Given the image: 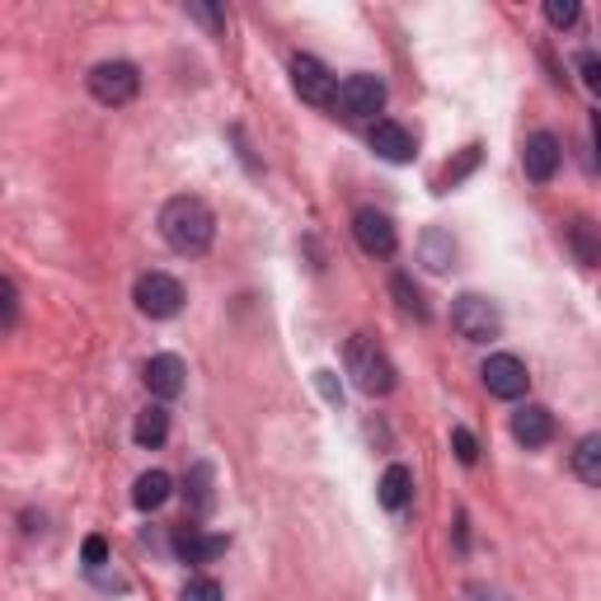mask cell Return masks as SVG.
<instances>
[{"mask_svg": "<svg viewBox=\"0 0 601 601\" xmlns=\"http://www.w3.org/2000/svg\"><path fill=\"white\" fill-rule=\"evenodd\" d=\"M141 90V71L132 61H99L90 71V95L99 104H109V109H122V104H132Z\"/></svg>", "mask_w": 601, "mask_h": 601, "instance_id": "5b68a950", "label": "cell"}, {"mask_svg": "<svg viewBox=\"0 0 601 601\" xmlns=\"http://www.w3.org/2000/svg\"><path fill=\"white\" fill-rule=\"evenodd\" d=\"M451 451H456L461 465H475V461H480V442H475V433H470V427H451Z\"/></svg>", "mask_w": 601, "mask_h": 601, "instance_id": "d4e9b609", "label": "cell"}, {"mask_svg": "<svg viewBox=\"0 0 601 601\" xmlns=\"http://www.w3.org/2000/svg\"><path fill=\"white\" fill-rule=\"evenodd\" d=\"M188 493H193V508H198V512L211 508V465L207 461H198L188 470Z\"/></svg>", "mask_w": 601, "mask_h": 601, "instance_id": "7402d4cb", "label": "cell"}, {"mask_svg": "<svg viewBox=\"0 0 601 601\" xmlns=\"http://www.w3.org/2000/svg\"><path fill=\"white\" fill-rule=\"evenodd\" d=\"M578 14H583V6H578V0H545V19H550L554 29H573Z\"/></svg>", "mask_w": 601, "mask_h": 601, "instance_id": "cb8c5ba5", "label": "cell"}, {"mask_svg": "<svg viewBox=\"0 0 601 601\" xmlns=\"http://www.w3.org/2000/svg\"><path fill=\"white\" fill-rule=\"evenodd\" d=\"M391 292L400 296V311H404V315H410V319H418V325H423V319H427V300H423V292H418V287L410 283V277H404V273H400V277H395V283H391Z\"/></svg>", "mask_w": 601, "mask_h": 601, "instance_id": "ffe728a7", "label": "cell"}, {"mask_svg": "<svg viewBox=\"0 0 601 601\" xmlns=\"http://www.w3.org/2000/svg\"><path fill=\"white\" fill-rule=\"evenodd\" d=\"M592 146H597V165H601V114H592Z\"/></svg>", "mask_w": 601, "mask_h": 601, "instance_id": "4dcf8cb0", "label": "cell"}, {"mask_svg": "<svg viewBox=\"0 0 601 601\" xmlns=\"http://www.w3.org/2000/svg\"><path fill=\"white\" fill-rule=\"evenodd\" d=\"M338 109L343 118H376L385 109V80L372 71H357L338 85Z\"/></svg>", "mask_w": 601, "mask_h": 601, "instance_id": "ba28073f", "label": "cell"}, {"mask_svg": "<svg viewBox=\"0 0 601 601\" xmlns=\"http://www.w3.org/2000/svg\"><path fill=\"white\" fill-rule=\"evenodd\" d=\"M353 240L362 245V254H372V259H391L400 249V235H395V221L385 217L376 207H357L353 217Z\"/></svg>", "mask_w": 601, "mask_h": 601, "instance_id": "9c48e42d", "label": "cell"}, {"mask_svg": "<svg viewBox=\"0 0 601 601\" xmlns=\"http://www.w3.org/2000/svg\"><path fill=\"white\" fill-rule=\"evenodd\" d=\"M451 329H456L465 343H493L503 334V315L489 296L480 292H461L451 300Z\"/></svg>", "mask_w": 601, "mask_h": 601, "instance_id": "3957f363", "label": "cell"}, {"mask_svg": "<svg viewBox=\"0 0 601 601\" xmlns=\"http://www.w3.org/2000/svg\"><path fill=\"white\" fill-rule=\"evenodd\" d=\"M226 535H207L203 526H179L175 531V554L184 564H211V560H221L226 554Z\"/></svg>", "mask_w": 601, "mask_h": 601, "instance_id": "5bb4252c", "label": "cell"}, {"mask_svg": "<svg viewBox=\"0 0 601 601\" xmlns=\"http://www.w3.org/2000/svg\"><path fill=\"white\" fill-rule=\"evenodd\" d=\"M132 437L146 451L165 446V437H169V410H165V404H146V410L137 414V423H132Z\"/></svg>", "mask_w": 601, "mask_h": 601, "instance_id": "2e32d148", "label": "cell"}, {"mask_svg": "<svg viewBox=\"0 0 601 601\" xmlns=\"http://www.w3.org/2000/svg\"><path fill=\"white\" fill-rule=\"evenodd\" d=\"M343 367H348V376L362 395L376 400V395L395 391V362L385 357L376 348V338H367V334H353L348 343H343Z\"/></svg>", "mask_w": 601, "mask_h": 601, "instance_id": "7a4b0ae2", "label": "cell"}, {"mask_svg": "<svg viewBox=\"0 0 601 601\" xmlns=\"http://www.w3.org/2000/svg\"><path fill=\"white\" fill-rule=\"evenodd\" d=\"M461 601H512V597H503L499 588H489V583H470V588L461 592Z\"/></svg>", "mask_w": 601, "mask_h": 601, "instance_id": "83f0119b", "label": "cell"}, {"mask_svg": "<svg viewBox=\"0 0 601 601\" xmlns=\"http://www.w3.org/2000/svg\"><path fill=\"white\" fill-rule=\"evenodd\" d=\"M376 499H381L385 512H404V508H410V499H414V470L400 465V461L385 465V475L376 484Z\"/></svg>", "mask_w": 601, "mask_h": 601, "instance_id": "9a60e30c", "label": "cell"}, {"mask_svg": "<svg viewBox=\"0 0 601 601\" xmlns=\"http://www.w3.org/2000/svg\"><path fill=\"white\" fill-rule=\"evenodd\" d=\"M560 160H564V150H560V137H554V132H531L526 137L522 169H526L531 184H550L554 175H560Z\"/></svg>", "mask_w": 601, "mask_h": 601, "instance_id": "30bf717a", "label": "cell"}, {"mask_svg": "<svg viewBox=\"0 0 601 601\" xmlns=\"http://www.w3.org/2000/svg\"><path fill=\"white\" fill-rule=\"evenodd\" d=\"M372 150L381 160H391V165H410L414 156H418V141H414V132L404 122H391V118H381L376 127H372Z\"/></svg>", "mask_w": 601, "mask_h": 601, "instance_id": "8fae6325", "label": "cell"}, {"mask_svg": "<svg viewBox=\"0 0 601 601\" xmlns=\"http://www.w3.org/2000/svg\"><path fill=\"white\" fill-rule=\"evenodd\" d=\"M160 240L175 249V254H207L211 240H217V217H211V207L203 198H169L160 207Z\"/></svg>", "mask_w": 601, "mask_h": 601, "instance_id": "6da1fadb", "label": "cell"}, {"mask_svg": "<svg viewBox=\"0 0 601 601\" xmlns=\"http://www.w3.org/2000/svg\"><path fill=\"white\" fill-rule=\"evenodd\" d=\"M132 300L146 319H175L184 311V283L169 273H141L132 287Z\"/></svg>", "mask_w": 601, "mask_h": 601, "instance_id": "277c9868", "label": "cell"}, {"mask_svg": "<svg viewBox=\"0 0 601 601\" xmlns=\"http://www.w3.org/2000/svg\"><path fill=\"white\" fill-rule=\"evenodd\" d=\"M550 437H554V414L545 404H526V410L512 414V442L518 446L541 451V446H550Z\"/></svg>", "mask_w": 601, "mask_h": 601, "instance_id": "4fadbf2b", "label": "cell"}, {"mask_svg": "<svg viewBox=\"0 0 601 601\" xmlns=\"http://www.w3.org/2000/svg\"><path fill=\"white\" fill-rule=\"evenodd\" d=\"M451 259H456V245H451V235H446V230H427V235H423V264L433 268V273H446Z\"/></svg>", "mask_w": 601, "mask_h": 601, "instance_id": "d6986e66", "label": "cell"}, {"mask_svg": "<svg viewBox=\"0 0 601 601\" xmlns=\"http://www.w3.org/2000/svg\"><path fill=\"white\" fill-rule=\"evenodd\" d=\"M569 240H573L578 259H583L588 268H592V264H601V240L592 235V221H573V226H569Z\"/></svg>", "mask_w": 601, "mask_h": 601, "instance_id": "44dd1931", "label": "cell"}, {"mask_svg": "<svg viewBox=\"0 0 601 601\" xmlns=\"http://www.w3.org/2000/svg\"><path fill=\"white\" fill-rule=\"evenodd\" d=\"M179 601H226V592H221L217 578H188Z\"/></svg>", "mask_w": 601, "mask_h": 601, "instance_id": "603a6c76", "label": "cell"}, {"mask_svg": "<svg viewBox=\"0 0 601 601\" xmlns=\"http://www.w3.org/2000/svg\"><path fill=\"white\" fill-rule=\"evenodd\" d=\"M292 90L306 99V104H315V109H325V104H338V80H334V71H329L319 57H311V52H296V57H292Z\"/></svg>", "mask_w": 601, "mask_h": 601, "instance_id": "8992f818", "label": "cell"}, {"mask_svg": "<svg viewBox=\"0 0 601 601\" xmlns=\"http://www.w3.org/2000/svg\"><path fill=\"white\" fill-rule=\"evenodd\" d=\"M169 489H175V480H169L165 470H146V475H137V484H132V503L141 512H156V508H165Z\"/></svg>", "mask_w": 601, "mask_h": 601, "instance_id": "e0dca14e", "label": "cell"}, {"mask_svg": "<svg viewBox=\"0 0 601 601\" xmlns=\"http://www.w3.org/2000/svg\"><path fill=\"white\" fill-rule=\"evenodd\" d=\"M184 376H188V367H184V357H175V353H156L146 362V372H141L146 391L156 400H179L184 395Z\"/></svg>", "mask_w": 601, "mask_h": 601, "instance_id": "7c38bea8", "label": "cell"}, {"mask_svg": "<svg viewBox=\"0 0 601 601\" xmlns=\"http://www.w3.org/2000/svg\"><path fill=\"white\" fill-rule=\"evenodd\" d=\"M104 564H109V545H104V535H90V541H85V569L99 573Z\"/></svg>", "mask_w": 601, "mask_h": 601, "instance_id": "4316f807", "label": "cell"}, {"mask_svg": "<svg viewBox=\"0 0 601 601\" xmlns=\"http://www.w3.org/2000/svg\"><path fill=\"white\" fill-rule=\"evenodd\" d=\"M573 475L588 489H601V433H588L573 446Z\"/></svg>", "mask_w": 601, "mask_h": 601, "instance_id": "ac0fdd59", "label": "cell"}, {"mask_svg": "<svg viewBox=\"0 0 601 601\" xmlns=\"http://www.w3.org/2000/svg\"><path fill=\"white\" fill-rule=\"evenodd\" d=\"M0 292H6V329H14V319H19V292H14L10 277H6V287H0Z\"/></svg>", "mask_w": 601, "mask_h": 601, "instance_id": "f1b7e54d", "label": "cell"}, {"mask_svg": "<svg viewBox=\"0 0 601 601\" xmlns=\"http://www.w3.org/2000/svg\"><path fill=\"white\" fill-rule=\"evenodd\" d=\"M578 71H583V85H588V90L601 99V57H597V52H583V57H578Z\"/></svg>", "mask_w": 601, "mask_h": 601, "instance_id": "484cf974", "label": "cell"}, {"mask_svg": "<svg viewBox=\"0 0 601 601\" xmlns=\"http://www.w3.org/2000/svg\"><path fill=\"white\" fill-rule=\"evenodd\" d=\"M480 376H484V391L493 400H522L526 385H531V372H526V362L518 353H493L480 367Z\"/></svg>", "mask_w": 601, "mask_h": 601, "instance_id": "52a82bcc", "label": "cell"}, {"mask_svg": "<svg viewBox=\"0 0 601 601\" xmlns=\"http://www.w3.org/2000/svg\"><path fill=\"white\" fill-rule=\"evenodd\" d=\"M188 14H193V19H203V24H211V29H221V24H226L221 10H207V6H188Z\"/></svg>", "mask_w": 601, "mask_h": 601, "instance_id": "f546056e", "label": "cell"}]
</instances>
